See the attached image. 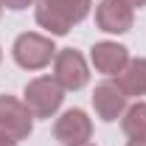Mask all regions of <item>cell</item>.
I'll use <instances>...</instances> for the list:
<instances>
[{
    "instance_id": "cell-9",
    "label": "cell",
    "mask_w": 146,
    "mask_h": 146,
    "mask_svg": "<svg viewBox=\"0 0 146 146\" xmlns=\"http://www.w3.org/2000/svg\"><path fill=\"white\" fill-rule=\"evenodd\" d=\"M90 59H93V65H96L98 73H104V76H118V73L129 65V51L124 45H118V42L104 39V42H96V45H93Z\"/></svg>"
},
{
    "instance_id": "cell-10",
    "label": "cell",
    "mask_w": 146,
    "mask_h": 146,
    "mask_svg": "<svg viewBox=\"0 0 146 146\" xmlns=\"http://www.w3.org/2000/svg\"><path fill=\"white\" fill-rule=\"evenodd\" d=\"M115 84L124 90L127 98H132V96H146V59H129V65L118 73Z\"/></svg>"
},
{
    "instance_id": "cell-12",
    "label": "cell",
    "mask_w": 146,
    "mask_h": 146,
    "mask_svg": "<svg viewBox=\"0 0 146 146\" xmlns=\"http://www.w3.org/2000/svg\"><path fill=\"white\" fill-rule=\"evenodd\" d=\"M34 0H3V6L6 9H14V11H23V9H28Z\"/></svg>"
},
{
    "instance_id": "cell-2",
    "label": "cell",
    "mask_w": 146,
    "mask_h": 146,
    "mask_svg": "<svg viewBox=\"0 0 146 146\" xmlns=\"http://www.w3.org/2000/svg\"><path fill=\"white\" fill-rule=\"evenodd\" d=\"M14 62H17L23 70H42L45 65H51L56 56V48H54V39L51 36H42V34H34V31H25L14 39Z\"/></svg>"
},
{
    "instance_id": "cell-8",
    "label": "cell",
    "mask_w": 146,
    "mask_h": 146,
    "mask_svg": "<svg viewBox=\"0 0 146 146\" xmlns=\"http://www.w3.org/2000/svg\"><path fill=\"white\" fill-rule=\"evenodd\" d=\"M93 107L101 121H118L127 112V96L115 82H101L93 90Z\"/></svg>"
},
{
    "instance_id": "cell-18",
    "label": "cell",
    "mask_w": 146,
    "mask_h": 146,
    "mask_svg": "<svg viewBox=\"0 0 146 146\" xmlns=\"http://www.w3.org/2000/svg\"><path fill=\"white\" fill-rule=\"evenodd\" d=\"M0 59H3V51H0Z\"/></svg>"
},
{
    "instance_id": "cell-11",
    "label": "cell",
    "mask_w": 146,
    "mask_h": 146,
    "mask_svg": "<svg viewBox=\"0 0 146 146\" xmlns=\"http://www.w3.org/2000/svg\"><path fill=\"white\" fill-rule=\"evenodd\" d=\"M121 129L132 141H143L146 138V101H138V104L127 107V112L121 115Z\"/></svg>"
},
{
    "instance_id": "cell-1",
    "label": "cell",
    "mask_w": 146,
    "mask_h": 146,
    "mask_svg": "<svg viewBox=\"0 0 146 146\" xmlns=\"http://www.w3.org/2000/svg\"><path fill=\"white\" fill-rule=\"evenodd\" d=\"M93 0H39L36 3V23L51 34H68L76 23L90 14Z\"/></svg>"
},
{
    "instance_id": "cell-13",
    "label": "cell",
    "mask_w": 146,
    "mask_h": 146,
    "mask_svg": "<svg viewBox=\"0 0 146 146\" xmlns=\"http://www.w3.org/2000/svg\"><path fill=\"white\" fill-rule=\"evenodd\" d=\"M0 146H17V141H14V138H9V135H3V132H0Z\"/></svg>"
},
{
    "instance_id": "cell-17",
    "label": "cell",
    "mask_w": 146,
    "mask_h": 146,
    "mask_svg": "<svg viewBox=\"0 0 146 146\" xmlns=\"http://www.w3.org/2000/svg\"><path fill=\"white\" fill-rule=\"evenodd\" d=\"M0 14H3V0H0Z\"/></svg>"
},
{
    "instance_id": "cell-5",
    "label": "cell",
    "mask_w": 146,
    "mask_h": 146,
    "mask_svg": "<svg viewBox=\"0 0 146 146\" xmlns=\"http://www.w3.org/2000/svg\"><path fill=\"white\" fill-rule=\"evenodd\" d=\"M31 129H34V115L25 107V101L14 96H0V132L14 141H25Z\"/></svg>"
},
{
    "instance_id": "cell-14",
    "label": "cell",
    "mask_w": 146,
    "mask_h": 146,
    "mask_svg": "<svg viewBox=\"0 0 146 146\" xmlns=\"http://www.w3.org/2000/svg\"><path fill=\"white\" fill-rule=\"evenodd\" d=\"M124 3H129L132 9H143V6H146V0H124Z\"/></svg>"
},
{
    "instance_id": "cell-7",
    "label": "cell",
    "mask_w": 146,
    "mask_h": 146,
    "mask_svg": "<svg viewBox=\"0 0 146 146\" xmlns=\"http://www.w3.org/2000/svg\"><path fill=\"white\" fill-rule=\"evenodd\" d=\"M135 23V9L124 0H101L96 6V25L107 34H127Z\"/></svg>"
},
{
    "instance_id": "cell-16",
    "label": "cell",
    "mask_w": 146,
    "mask_h": 146,
    "mask_svg": "<svg viewBox=\"0 0 146 146\" xmlns=\"http://www.w3.org/2000/svg\"><path fill=\"white\" fill-rule=\"evenodd\" d=\"M79 146H96V143H79Z\"/></svg>"
},
{
    "instance_id": "cell-15",
    "label": "cell",
    "mask_w": 146,
    "mask_h": 146,
    "mask_svg": "<svg viewBox=\"0 0 146 146\" xmlns=\"http://www.w3.org/2000/svg\"><path fill=\"white\" fill-rule=\"evenodd\" d=\"M127 146H146V138H143V141H129Z\"/></svg>"
},
{
    "instance_id": "cell-4",
    "label": "cell",
    "mask_w": 146,
    "mask_h": 146,
    "mask_svg": "<svg viewBox=\"0 0 146 146\" xmlns=\"http://www.w3.org/2000/svg\"><path fill=\"white\" fill-rule=\"evenodd\" d=\"M54 79L59 82L62 90H82L90 79V70H87V62L84 56L73 48H62L56 51L54 56Z\"/></svg>"
},
{
    "instance_id": "cell-6",
    "label": "cell",
    "mask_w": 146,
    "mask_h": 146,
    "mask_svg": "<svg viewBox=\"0 0 146 146\" xmlns=\"http://www.w3.org/2000/svg\"><path fill=\"white\" fill-rule=\"evenodd\" d=\"M54 135L59 143L65 146H79V143H87L93 135V121L87 118L84 110H68L56 118L54 124Z\"/></svg>"
},
{
    "instance_id": "cell-3",
    "label": "cell",
    "mask_w": 146,
    "mask_h": 146,
    "mask_svg": "<svg viewBox=\"0 0 146 146\" xmlns=\"http://www.w3.org/2000/svg\"><path fill=\"white\" fill-rule=\"evenodd\" d=\"M25 107L31 110L34 118H51L56 110L62 107L65 101V90L59 87V82L51 79V76H39V79H31L25 84Z\"/></svg>"
}]
</instances>
